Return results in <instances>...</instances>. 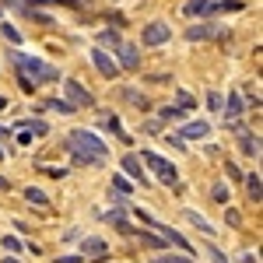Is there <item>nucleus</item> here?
Returning a JSON list of instances; mask_svg holds the SVG:
<instances>
[{
	"mask_svg": "<svg viewBox=\"0 0 263 263\" xmlns=\"http://www.w3.org/2000/svg\"><path fill=\"white\" fill-rule=\"evenodd\" d=\"M67 147L74 151V162H78V165H102V162H109V147H105L95 134H88V130H74V134L67 137Z\"/></svg>",
	"mask_w": 263,
	"mask_h": 263,
	"instance_id": "1",
	"label": "nucleus"
},
{
	"mask_svg": "<svg viewBox=\"0 0 263 263\" xmlns=\"http://www.w3.org/2000/svg\"><path fill=\"white\" fill-rule=\"evenodd\" d=\"M14 63L21 70V88H35V84H46V81H60V70L53 63H42L35 57H25V53H14Z\"/></svg>",
	"mask_w": 263,
	"mask_h": 263,
	"instance_id": "2",
	"label": "nucleus"
},
{
	"mask_svg": "<svg viewBox=\"0 0 263 263\" xmlns=\"http://www.w3.org/2000/svg\"><path fill=\"white\" fill-rule=\"evenodd\" d=\"M144 162H147L151 168H155V176H158V179H162L165 186H172V182L179 179V172H176V165H172V162H165L162 155H155V151H144Z\"/></svg>",
	"mask_w": 263,
	"mask_h": 263,
	"instance_id": "3",
	"label": "nucleus"
},
{
	"mask_svg": "<svg viewBox=\"0 0 263 263\" xmlns=\"http://www.w3.org/2000/svg\"><path fill=\"white\" fill-rule=\"evenodd\" d=\"M63 88H67V102H70L74 109H91V105H95L91 91L81 88V81H63Z\"/></svg>",
	"mask_w": 263,
	"mask_h": 263,
	"instance_id": "4",
	"label": "nucleus"
},
{
	"mask_svg": "<svg viewBox=\"0 0 263 263\" xmlns=\"http://www.w3.org/2000/svg\"><path fill=\"white\" fill-rule=\"evenodd\" d=\"M168 35H172V28L165 21H151L144 28V46H162V42H168Z\"/></svg>",
	"mask_w": 263,
	"mask_h": 263,
	"instance_id": "5",
	"label": "nucleus"
},
{
	"mask_svg": "<svg viewBox=\"0 0 263 263\" xmlns=\"http://www.w3.org/2000/svg\"><path fill=\"white\" fill-rule=\"evenodd\" d=\"M207 134H211V126H207L203 120H193V123H186V126L176 130V141H179V137H186V141H200V137H207Z\"/></svg>",
	"mask_w": 263,
	"mask_h": 263,
	"instance_id": "6",
	"label": "nucleus"
},
{
	"mask_svg": "<svg viewBox=\"0 0 263 263\" xmlns=\"http://www.w3.org/2000/svg\"><path fill=\"white\" fill-rule=\"evenodd\" d=\"M91 60H95V67H99L102 78H109V81L116 78V60H112L105 49H91Z\"/></svg>",
	"mask_w": 263,
	"mask_h": 263,
	"instance_id": "7",
	"label": "nucleus"
},
{
	"mask_svg": "<svg viewBox=\"0 0 263 263\" xmlns=\"http://www.w3.org/2000/svg\"><path fill=\"white\" fill-rule=\"evenodd\" d=\"M109 253V246L102 242V239H84L81 242V256H88V260H102Z\"/></svg>",
	"mask_w": 263,
	"mask_h": 263,
	"instance_id": "8",
	"label": "nucleus"
},
{
	"mask_svg": "<svg viewBox=\"0 0 263 263\" xmlns=\"http://www.w3.org/2000/svg\"><path fill=\"white\" fill-rule=\"evenodd\" d=\"M123 172H126V176H130V179H137V182H144V186H147V176H144V168H141V162H137V158H134V155H126V158H123Z\"/></svg>",
	"mask_w": 263,
	"mask_h": 263,
	"instance_id": "9",
	"label": "nucleus"
},
{
	"mask_svg": "<svg viewBox=\"0 0 263 263\" xmlns=\"http://www.w3.org/2000/svg\"><path fill=\"white\" fill-rule=\"evenodd\" d=\"M120 63L126 67V70H137V67H141V53H137L134 46L123 42V46H120Z\"/></svg>",
	"mask_w": 263,
	"mask_h": 263,
	"instance_id": "10",
	"label": "nucleus"
},
{
	"mask_svg": "<svg viewBox=\"0 0 263 263\" xmlns=\"http://www.w3.org/2000/svg\"><path fill=\"white\" fill-rule=\"evenodd\" d=\"M224 112H228L232 120H235V116H242V95H239V91H232V95H228V102H224Z\"/></svg>",
	"mask_w": 263,
	"mask_h": 263,
	"instance_id": "11",
	"label": "nucleus"
},
{
	"mask_svg": "<svg viewBox=\"0 0 263 263\" xmlns=\"http://www.w3.org/2000/svg\"><path fill=\"white\" fill-rule=\"evenodd\" d=\"M246 190H249V197H253V200L260 203V190H263V182H260V172H253V176H246Z\"/></svg>",
	"mask_w": 263,
	"mask_h": 263,
	"instance_id": "12",
	"label": "nucleus"
},
{
	"mask_svg": "<svg viewBox=\"0 0 263 263\" xmlns=\"http://www.w3.org/2000/svg\"><path fill=\"white\" fill-rule=\"evenodd\" d=\"M18 130H25L28 137H32V134H35V137H46V123L42 120H28V123H21Z\"/></svg>",
	"mask_w": 263,
	"mask_h": 263,
	"instance_id": "13",
	"label": "nucleus"
},
{
	"mask_svg": "<svg viewBox=\"0 0 263 263\" xmlns=\"http://www.w3.org/2000/svg\"><path fill=\"white\" fill-rule=\"evenodd\" d=\"M186 35H190V39H211V35H214V25H193Z\"/></svg>",
	"mask_w": 263,
	"mask_h": 263,
	"instance_id": "14",
	"label": "nucleus"
},
{
	"mask_svg": "<svg viewBox=\"0 0 263 263\" xmlns=\"http://www.w3.org/2000/svg\"><path fill=\"white\" fill-rule=\"evenodd\" d=\"M211 7H214L211 0H190V4H186V14H207Z\"/></svg>",
	"mask_w": 263,
	"mask_h": 263,
	"instance_id": "15",
	"label": "nucleus"
},
{
	"mask_svg": "<svg viewBox=\"0 0 263 263\" xmlns=\"http://www.w3.org/2000/svg\"><path fill=\"white\" fill-rule=\"evenodd\" d=\"M126 193H130V182L123 179V176H116V179H112V200H116V197H120V200H123Z\"/></svg>",
	"mask_w": 263,
	"mask_h": 263,
	"instance_id": "16",
	"label": "nucleus"
},
{
	"mask_svg": "<svg viewBox=\"0 0 263 263\" xmlns=\"http://www.w3.org/2000/svg\"><path fill=\"white\" fill-rule=\"evenodd\" d=\"M46 109H53V112H74V105L67 99H49L46 102Z\"/></svg>",
	"mask_w": 263,
	"mask_h": 263,
	"instance_id": "17",
	"label": "nucleus"
},
{
	"mask_svg": "<svg viewBox=\"0 0 263 263\" xmlns=\"http://www.w3.org/2000/svg\"><path fill=\"white\" fill-rule=\"evenodd\" d=\"M123 99L134 102V105H141V109H147V99H144L141 91H134V88H123Z\"/></svg>",
	"mask_w": 263,
	"mask_h": 263,
	"instance_id": "18",
	"label": "nucleus"
},
{
	"mask_svg": "<svg viewBox=\"0 0 263 263\" xmlns=\"http://www.w3.org/2000/svg\"><path fill=\"white\" fill-rule=\"evenodd\" d=\"M186 218H190V221L197 224V228H200V232H207V235H214V228H211V224L203 221V218H200V214H197V211H186Z\"/></svg>",
	"mask_w": 263,
	"mask_h": 263,
	"instance_id": "19",
	"label": "nucleus"
},
{
	"mask_svg": "<svg viewBox=\"0 0 263 263\" xmlns=\"http://www.w3.org/2000/svg\"><path fill=\"white\" fill-rule=\"evenodd\" d=\"M25 200L28 203H46V193H42L39 186H28V190H25Z\"/></svg>",
	"mask_w": 263,
	"mask_h": 263,
	"instance_id": "20",
	"label": "nucleus"
},
{
	"mask_svg": "<svg viewBox=\"0 0 263 263\" xmlns=\"http://www.w3.org/2000/svg\"><path fill=\"white\" fill-rule=\"evenodd\" d=\"M176 102H179V112H190V109H193V105H197V102L190 99V95H186V91H182V88H179V91H176Z\"/></svg>",
	"mask_w": 263,
	"mask_h": 263,
	"instance_id": "21",
	"label": "nucleus"
},
{
	"mask_svg": "<svg viewBox=\"0 0 263 263\" xmlns=\"http://www.w3.org/2000/svg\"><path fill=\"white\" fill-rule=\"evenodd\" d=\"M211 197H214L218 203H228V186H224V182H218V186L211 190Z\"/></svg>",
	"mask_w": 263,
	"mask_h": 263,
	"instance_id": "22",
	"label": "nucleus"
},
{
	"mask_svg": "<svg viewBox=\"0 0 263 263\" xmlns=\"http://www.w3.org/2000/svg\"><path fill=\"white\" fill-rule=\"evenodd\" d=\"M141 242L151 246V249H165V239H158V235H144V232H141Z\"/></svg>",
	"mask_w": 263,
	"mask_h": 263,
	"instance_id": "23",
	"label": "nucleus"
},
{
	"mask_svg": "<svg viewBox=\"0 0 263 263\" xmlns=\"http://www.w3.org/2000/svg\"><path fill=\"white\" fill-rule=\"evenodd\" d=\"M0 32H4V39H7V42H14V46L21 42V35L14 32V28H11V25H0Z\"/></svg>",
	"mask_w": 263,
	"mask_h": 263,
	"instance_id": "24",
	"label": "nucleus"
},
{
	"mask_svg": "<svg viewBox=\"0 0 263 263\" xmlns=\"http://www.w3.org/2000/svg\"><path fill=\"white\" fill-rule=\"evenodd\" d=\"M102 42H105V46H116V49L123 46V39L116 35V32H102Z\"/></svg>",
	"mask_w": 263,
	"mask_h": 263,
	"instance_id": "25",
	"label": "nucleus"
},
{
	"mask_svg": "<svg viewBox=\"0 0 263 263\" xmlns=\"http://www.w3.org/2000/svg\"><path fill=\"white\" fill-rule=\"evenodd\" d=\"M207 105H211V109H221V105H224V99L218 95V91H211V95H207Z\"/></svg>",
	"mask_w": 263,
	"mask_h": 263,
	"instance_id": "26",
	"label": "nucleus"
},
{
	"mask_svg": "<svg viewBox=\"0 0 263 263\" xmlns=\"http://www.w3.org/2000/svg\"><path fill=\"white\" fill-rule=\"evenodd\" d=\"M4 249H11V253H21V242L14 239V235H7V239H4Z\"/></svg>",
	"mask_w": 263,
	"mask_h": 263,
	"instance_id": "27",
	"label": "nucleus"
},
{
	"mask_svg": "<svg viewBox=\"0 0 263 263\" xmlns=\"http://www.w3.org/2000/svg\"><path fill=\"white\" fill-rule=\"evenodd\" d=\"M182 112L176 109V105H168V109H162V120H179Z\"/></svg>",
	"mask_w": 263,
	"mask_h": 263,
	"instance_id": "28",
	"label": "nucleus"
},
{
	"mask_svg": "<svg viewBox=\"0 0 263 263\" xmlns=\"http://www.w3.org/2000/svg\"><path fill=\"white\" fill-rule=\"evenodd\" d=\"M211 260H214V263H228V256H224L221 249H214V246H211Z\"/></svg>",
	"mask_w": 263,
	"mask_h": 263,
	"instance_id": "29",
	"label": "nucleus"
},
{
	"mask_svg": "<svg viewBox=\"0 0 263 263\" xmlns=\"http://www.w3.org/2000/svg\"><path fill=\"white\" fill-rule=\"evenodd\" d=\"M155 263H193V260H186V256H162V260H155Z\"/></svg>",
	"mask_w": 263,
	"mask_h": 263,
	"instance_id": "30",
	"label": "nucleus"
},
{
	"mask_svg": "<svg viewBox=\"0 0 263 263\" xmlns=\"http://www.w3.org/2000/svg\"><path fill=\"white\" fill-rule=\"evenodd\" d=\"M224 218H228V224H239V211H235V207H228V214H224Z\"/></svg>",
	"mask_w": 263,
	"mask_h": 263,
	"instance_id": "31",
	"label": "nucleus"
},
{
	"mask_svg": "<svg viewBox=\"0 0 263 263\" xmlns=\"http://www.w3.org/2000/svg\"><path fill=\"white\" fill-rule=\"evenodd\" d=\"M78 260H81V256H60L57 263H78Z\"/></svg>",
	"mask_w": 263,
	"mask_h": 263,
	"instance_id": "32",
	"label": "nucleus"
},
{
	"mask_svg": "<svg viewBox=\"0 0 263 263\" xmlns=\"http://www.w3.org/2000/svg\"><path fill=\"white\" fill-rule=\"evenodd\" d=\"M7 186H11V182L4 179V176H0V193H4V190H7Z\"/></svg>",
	"mask_w": 263,
	"mask_h": 263,
	"instance_id": "33",
	"label": "nucleus"
},
{
	"mask_svg": "<svg viewBox=\"0 0 263 263\" xmlns=\"http://www.w3.org/2000/svg\"><path fill=\"white\" fill-rule=\"evenodd\" d=\"M4 109H7V99H4V95H0V112H4Z\"/></svg>",
	"mask_w": 263,
	"mask_h": 263,
	"instance_id": "34",
	"label": "nucleus"
},
{
	"mask_svg": "<svg viewBox=\"0 0 263 263\" xmlns=\"http://www.w3.org/2000/svg\"><path fill=\"white\" fill-rule=\"evenodd\" d=\"M4 263H18V260H14V256H4Z\"/></svg>",
	"mask_w": 263,
	"mask_h": 263,
	"instance_id": "35",
	"label": "nucleus"
}]
</instances>
